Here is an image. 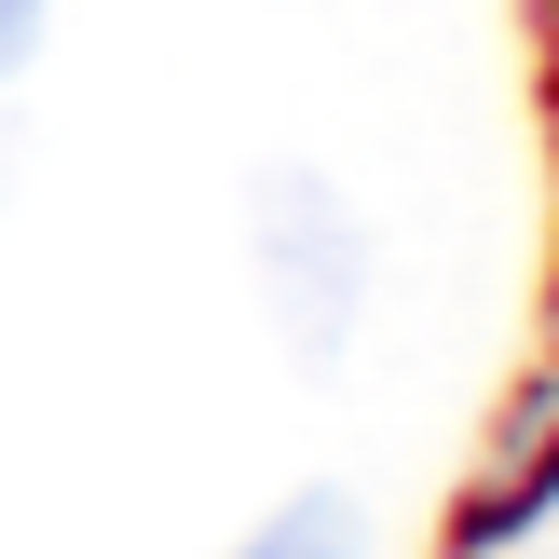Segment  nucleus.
I'll use <instances>...</instances> for the list:
<instances>
[{
    "label": "nucleus",
    "mask_w": 559,
    "mask_h": 559,
    "mask_svg": "<svg viewBox=\"0 0 559 559\" xmlns=\"http://www.w3.org/2000/svg\"><path fill=\"white\" fill-rule=\"evenodd\" d=\"M260 287H273V314H287L300 369H342L355 300H369V233H355V205L314 178V164L260 178Z\"/></svg>",
    "instance_id": "1"
},
{
    "label": "nucleus",
    "mask_w": 559,
    "mask_h": 559,
    "mask_svg": "<svg viewBox=\"0 0 559 559\" xmlns=\"http://www.w3.org/2000/svg\"><path fill=\"white\" fill-rule=\"evenodd\" d=\"M546 506H559V396L533 409V437L506 451V478H478V506H464V546H506V533H533Z\"/></svg>",
    "instance_id": "2"
},
{
    "label": "nucleus",
    "mask_w": 559,
    "mask_h": 559,
    "mask_svg": "<svg viewBox=\"0 0 559 559\" xmlns=\"http://www.w3.org/2000/svg\"><path fill=\"white\" fill-rule=\"evenodd\" d=\"M233 559H369V519H355V491H287Z\"/></svg>",
    "instance_id": "3"
},
{
    "label": "nucleus",
    "mask_w": 559,
    "mask_h": 559,
    "mask_svg": "<svg viewBox=\"0 0 559 559\" xmlns=\"http://www.w3.org/2000/svg\"><path fill=\"white\" fill-rule=\"evenodd\" d=\"M27 41H41V0H0V82L27 69Z\"/></svg>",
    "instance_id": "4"
}]
</instances>
